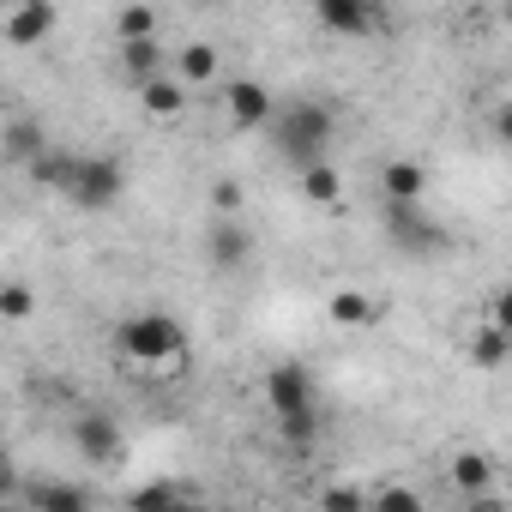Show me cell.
Masks as SVG:
<instances>
[{
	"mask_svg": "<svg viewBox=\"0 0 512 512\" xmlns=\"http://www.w3.org/2000/svg\"><path fill=\"white\" fill-rule=\"evenodd\" d=\"M19 500H25V506H49V512H79V506H91V488L37 476V482H19Z\"/></svg>",
	"mask_w": 512,
	"mask_h": 512,
	"instance_id": "obj_18",
	"label": "cell"
},
{
	"mask_svg": "<svg viewBox=\"0 0 512 512\" xmlns=\"http://www.w3.org/2000/svg\"><path fill=\"white\" fill-rule=\"evenodd\" d=\"M205 205H211V217H241V205H247V193H241V181H229V175H217V181L205 187Z\"/></svg>",
	"mask_w": 512,
	"mask_h": 512,
	"instance_id": "obj_25",
	"label": "cell"
},
{
	"mask_svg": "<svg viewBox=\"0 0 512 512\" xmlns=\"http://www.w3.org/2000/svg\"><path fill=\"white\" fill-rule=\"evenodd\" d=\"M133 97H139V115L145 121H181L187 115V103H193V91L163 67V73H151V79H139L133 85Z\"/></svg>",
	"mask_w": 512,
	"mask_h": 512,
	"instance_id": "obj_10",
	"label": "cell"
},
{
	"mask_svg": "<svg viewBox=\"0 0 512 512\" xmlns=\"http://www.w3.org/2000/svg\"><path fill=\"white\" fill-rule=\"evenodd\" d=\"M25 320H37V290L25 278H7L0 284V326H25Z\"/></svg>",
	"mask_w": 512,
	"mask_h": 512,
	"instance_id": "obj_21",
	"label": "cell"
},
{
	"mask_svg": "<svg viewBox=\"0 0 512 512\" xmlns=\"http://www.w3.org/2000/svg\"><path fill=\"white\" fill-rule=\"evenodd\" d=\"M7 115H13V103H7V91H0V121H7Z\"/></svg>",
	"mask_w": 512,
	"mask_h": 512,
	"instance_id": "obj_28",
	"label": "cell"
},
{
	"mask_svg": "<svg viewBox=\"0 0 512 512\" xmlns=\"http://www.w3.org/2000/svg\"><path fill=\"white\" fill-rule=\"evenodd\" d=\"M386 235L398 253H416V260H428V253L446 247V229L428 217L422 199H386Z\"/></svg>",
	"mask_w": 512,
	"mask_h": 512,
	"instance_id": "obj_6",
	"label": "cell"
},
{
	"mask_svg": "<svg viewBox=\"0 0 512 512\" xmlns=\"http://www.w3.org/2000/svg\"><path fill=\"white\" fill-rule=\"evenodd\" d=\"M49 145V133H43V121L37 115H7V121H0V157H7V163H31L37 151Z\"/></svg>",
	"mask_w": 512,
	"mask_h": 512,
	"instance_id": "obj_15",
	"label": "cell"
},
{
	"mask_svg": "<svg viewBox=\"0 0 512 512\" xmlns=\"http://www.w3.org/2000/svg\"><path fill=\"white\" fill-rule=\"evenodd\" d=\"M320 506H332V512H368V488H320Z\"/></svg>",
	"mask_w": 512,
	"mask_h": 512,
	"instance_id": "obj_26",
	"label": "cell"
},
{
	"mask_svg": "<svg viewBox=\"0 0 512 512\" xmlns=\"http://www.w3.org/2000/svg\"><path fill=\"white\" fill-rule=\"evenodd\" d=\"M296 193H302L308 205H320V211H338V205H344V175H338V163H332V157L302 163V169H296Z\"/></svg>",
	"mask_w": 512,
	"mask_h": 512,
	"instance_id": "obj_14",
	"label": "cell"
},
{
	"mask_svg": "<svg viewBox=\"0 0 512 512\" xmlns=\"http://www.w3.org/2000/svg\"><path fill=\"white\" fill-rule=\"evenodd\" d=\"M55 31H61L55 0H7V7H0V43L7 49H43Z\"/></svg>",
	"mask_w": 512,
	"mask_h": 512,
	"instance_id": "obj_7",
	"label": "cell"
},
{
	"mask_svg": "<svg viewBox=\"0 0 512 512\" xmlns=\"http://www.w3.org/2000/svg\"><path fill=\"white\" fill-rule=\"evenodd\" d=\"M380 193L386 199H428V169L416 157H386L380 163Z\"/></svg>",
	"mask_w": 512,
	"mask_h": 512,
	"instance_id": "obj_19",
	"label": "cell"
},
{
	"mask_svg": "<svg viewBox=\"0 0 512 512\" xmlns=\"http://www.w3.org/2000/svg\"><path fill=\"white\" fill-rule=\"evenodd\" d=\"M133 37H157V7L151 0H127L115 13V43H133Z\"/></svg>",
	"mask_w": 512,
	"mask_h": 512,
	"instance_id": "obj_22",
	"label": "cell"
},
{
	"mask_svg": "<svg viewBox=\"0 0 512 512\" xmlns=\"http://www.w3.org/2000/svg\"><path fill=\"white\" fill-rule=\"evenodd\" d=\"M55 193L79 211H109L127 193V163L115 151H79V157H67V175Z\"/></svg>",
	"mask_w": 512,
	"mask_h": 512,
	"instance_id": "obj_4",
	"label": "cell"
},
{
	"mask_svg": "<svg viewBox=\"0 0 512 512\" xmlns=\"http://www.w3.org/2000/svg\"><path fill=\"white\" fill-rule=\"evenodd\" d=\"M314 19L332 37H374L380 31V0H314Z\"/></svg>",
	"mask_w": 512,
	"mask_h": 512,
	"instance_id": "obj_11",
	"label": "cell"
},
{
	"mask_svg": "<svg viewBox=\"0 0 512 512\" xmlns=\"http://www.w3.org/2000/svg\"><path fill=\"white\" fill-rule=\"evenodd\" d=\"M115 67H121V85L133 91L139 79H151V73H163V67H169V55H163V43H157V37H133V43H121V55H115Z\"/></svg>",
	"mask_w": 512,
	"mask_h": 512,
	"instance_id": "obj_17",
	"label": "cell"
},
{
	"mask_svg": "<svg viewBox=\"0 0 512 512\" xmlns=\"http://www.w3.org/2000/svg\"><path fill=\"white\" fill-rule=\"evenodd\" d=\"M266 133H272V145H278V157L284 163H314V157H326L332 151V139H338V115L326 109V103H278L272 109V121H266Z\"/></svg>",
	"mask_w": 512,
	"mask_h": 512,
	"instance_id": "obj_3",
	"label": "cell"
},
{
	"mask_svg": "<svg viewBox=\"0 0 512 512\" xmlns=\"http://www.w3.org/2000/svg\"><path fill=\"white\" fill-rule=\"evenodd\" d=\"M181 500H199V494L187 482H145V488L127 494V506H181Z\"/></svg>",
	"mask_w": 512,
	"mask_h": 512,
	"instance_id": "obj_24",
	"label": "cell"
},
{
	"mask_svg": "<svg viewBox=\"0 0 512 512\" xmlns=\"http://www.w3.org/2000/svg\"><path fill=\"white\" fill-rule=\"evenodd\" d=\"M67 157H73V151H55V145H43V151L25 163V175H31L37 187H49V193H55V187H61V175H67Z\"/></svg>",
	"mask_w": 512,
	"mask_h": 512,
	"instance_id": "obj_23",
	"label": "cell"
},
{
	"mask_svg": "<svg viewBox=\"0 0 512 512\" xmlns=\"http://www.w3.org/2000/svg\"><path fill=\"white\" fill-rule=\"evenodd\" d=\"M7 494H19V470H13V452H7V440H0V500Z\"/></svg>",
	"mask_w": 512,
	"mask_h": 512,
	"instance_id": "obj_27",
	"label": "cell"
},
{
	"mask_svg": "<svg viewBox=\"0 0 512 512\" xmlns=\"http://www.w3.org/2000/svg\"><path fill=\"white\" fill-rule=\"evenodd\" d=\"M326 320H332L338 332H374V326L386 320V302H380L374 290H332V296H326Z\"/></svg>",
	"mask_w": 512,
	"mask_h": 512,
	"instance_id": "obj_13",
	"label": "cell"
},
{
	"mask_svg": "<svg viewBox=\"0 0 512 512\" xmlns=\"http://www.w3.org/2000/svg\"><path fill=\"white\" fill-rule=\"evenodd\" d=\"M115 350H121L133 368L163 374V368H181V362L193 356V338H187V326H181L175 314L139 308V314H127V320L115 326Z\"/></svg>",
	"mask_w": 512,
	"mask_h": 512,
	"instance_id": "obj_1",
	"label": "cell"
},
{
	"mask_svg": "<svg viewBox=\"0 0 512 512\" xmlns=\"http://www.w3.org/2000/svg\"><path fill=\"white\" fill-rule=\"evenodd\" d=\"M464 350H470V362H476L482 374H494V368H506V356H512V332L482 320V326L470 332V344H464Z\"/></svg>",
	"mask_w": 512,
	"mask_h": 512,
	"instance_id": "obj_20",
	"label": "cell"
},
{
	"mask_svg": "<svg viewBox=\"0 0 512 512\" xmlns=\"http://www.w3.org/2000/svg\"><path fill=\"white\" fill-rule=\"evenodd\" d=\"M73 446H79V458H91V464H115L121 446H127V434H121V422H115L109 410H79V416H73Z\"/></svg>",
	"mask_w": 512,
	"mask_h": 512,
	"instance_id": "obj_9",
	"label": "cell"
},
{
	"mask_svg": "<svg viewBox=\"0 0 512 512\" xmlns=\"http://www.w3.org/2000/svg\"><path fill=\"white\" fill-rule=\"evenodd\" d=\"M266 410H272V422H278V434L290 440V446H314L320 440V428H326V416H320V392H314V380H308V368L302 362H278V368H266Z\"/></svg>",
	"mask_w": 512,
	"mask_h": 512,
	"instance_id": "obj_2",
	"label": "cell"
},
{
	"mask_svg": "<svg viewBox=\"0 0 512 512\" xmlns=\"http://www.w3.org/2000/svg\"><path fill=\"white\" fill-rule=\"evenodd\" d=\"M169 73H175L187 91H211V85L223 79V55H217V43L193 37V43H181V49L169 55Z\"/></svg>",
	"mask_w": 512,
	"mask_h": 512,
	"instance_id": "obj_12",
	"label": "cell"
},
{
	"mask_svg": "<svg viewBox=\"0 0 512 512\" xmlns=\"http://www.w3.org/2000/svg\"><path fill=\"white\" fill-rule=\"evenodd\" d=\"M446 482H452L458 494H470V500H488L494 458H488V452H476V446H464V452H452V458H446Z\"/></svg>",
	"mask_w": 512,
	"mask_h": 512,
	"instance_id": "obj_16",
	"label": "cell"
},
{
	"mask_svg": "<svg viewBox=\"0 0 512 512\" xmlns=\"http://www.w3.org/2000/svg\"><path fill=\"white\" fill-rule=\"evenodd\" d=\"M217 109H223V127L229 133H266V121H272V91L260 85V79H241V73H223L217 79Z\"/></svg>",
	"mask_w": 512,
	"mask_h": 512,
	"instance_id": "obj_5",
	"label": "cell"
},
{
	"mask_svg": "<svg viewBox=\"0 0 512 512\" xmlns=\"http://www.w3.org/2000/svg\"><path fill=\"white\" fill-rule=\"evenodd\" d=\"M205 266L217 278H241L253 266V235H247L241 217H211L205 223Z\"/></svg>",
	"mask_w": 512,
	"mask_h": 512,
	"instance_id": "obj_8",
	"label": "cell"
}]
</instances>
